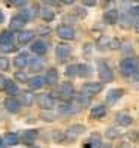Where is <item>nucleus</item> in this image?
<instances>
[{
    "label": "nucleus",
    "mask_w": 139,
    "mask_h": 148,
    "mask_svg": "<svg viewBox=\"0 0 139 148\" xmlns=\"http://www.w3.org/2000/svg\"><path fill=\"white\" fill-rule=\"evenodd\" d=\"M139 69V58L138 57H127L120 63V72L123 76H133Z\"/></svg>",
    "instance_id": "obj_1"
},
{
    "label": "nucleus",
    "mask_w": 139,
    "mask_h": 148,
    "mask_svg": "<svg viewBox=\"0 0 139 148\" xmlns=\"http://www.w3.org/2000/svg\"><path fill=\"white\" fill-rule=\"evenodd\" d=\"M85 126H82V124H72V126H69L67 127V130L64 132V135H66V141H76L78 138H79L82 133H85Z\"/></svg>",
    "instance_id": "obj_2"
},
{
    "label": "nucleus",
    "mask_w": 139,
    "mask_h": 148,
    "mask_svg": "<svg viewBox=\"0 0 139 148\" xmlns=\"http://www.w3.org/2000/svg\"><path fill=\"white\" fill-rule=\"evenodd\" d=\"M97 73L102 82H111L114 79V72L111 71V67L105 63V62H100L97 66Z\"/></svg>",
    "instance_id": "obj_3"
},
{
    "label": "nucleus",
    "mask_w": 139,
    "mask_h": 148,
    "mask_svg": "<svg viewBox=\"0 0 139 148\" xmlns=\"http://www.w3.org/2000/svg\"><path fill=\"white\" fill-rule=\"evenodd\" d=\"M71 57V47L67 43H60L55 48V58L58 63H64L66 60Z\"/></svg>",
    "instance_id": "obj_4"
},
{
    "label": "nucleus",
    "mask_w": 139,
    "mask_h": 148,
    "mask_svg": "<svg viewBox=\"0 0 139 148\" xmlns=\"http://www.w3.org/2000/svg\"><path fill=\"white\" fill-rule=\"evenodd\" d=\"M38 103H39V106L42 109L51 111L54 108V97L51 94H48V93H42V94L38 96Z\"/></svg>",
    "instance_id": "obj_5"
},
{
    "label": "nucleus",
    "mask_w": 139,
    "mask_h": 148,
    "mask_svg": "<svg viewBox=\"0 0 139 148\" xmlns=\"http://www.w3.org/2000/svg\"><path fill=\"white\" fill-rule=\"evenodd\" d=\"M102 88H103L102 82H85L82 85V93L87 96H94V94H99Z\"/></svg>",
    "instance_id": "obj_6"
},
{
    "label": "nucleus",
    "mask_w": 139,
    "mask_h": 148,
    "mask_svg": "<svg viewBox=\"0 0 139 148\" xmlns=\"http://www.w3.org/2000/svg\"><path fill=\"white\" fill-rule=\"evenodd\" d=\"M73 96H75V90L71 82H63L60 85V97L63 100H72Z\"/></svg>",
    "instance_id": "obj_7"
},
{
    "label": "nucleus",
    "mask_w": 139,
    "mask_h": 148,
    "mask_svg": "<svg viewBox=\"0 0 139 148\" xmlns=\"http://www.w3.org/2000/svg\"><path fill=\"white\" fill-rule=\"evenodd\" d=\"M57 34L60 39H64V40H72L75 39V30L71 27V25H60L57 29Z\"/></svg>",
    "instance_id": "obj_8"
},
{
    "label": "nucleus",
    "mask_w": 139,
    "mask_h": 148,
    "mask_svg": "<svg viewBox=\"0 0 139 148\" xmlns=\"http://www.w3.org/2000/svg\"><path fill=\"white\" fill-rule=\"evenodd\" d=\"M3 105H5L6 111L11 112V114H18L20 109H21V103L15 97H6L5 102H3Z\"/></svg>",
    "instance_id": "obj_9"
},
{
    "label": "nucleus",
    "mask_w": 139,
    "mask_h": 148,
    "mask_svg": "<svg viewBox=\"0 0 139 148\" xmlns=\"http://www.w3.org/2000/svg\"><path fill=\"white\" fill-rule=\"evenodd\" d=\"M124 91L121 88H112L111 91H108V96H106V103L108 105H115V103L123 97Z\"/></svg>",
    "instance_id": "obj_10"
},
{
    "label": "nucleus",
    "mask_w": 139,
    "mask_h": 148,
    "mask_svg": "<svg viewBox=\"0 0 139 148\" xmlns=\"http://www.w3.org/2000/svg\"><path fill=\"white\" fill-rule=\"evenodd\" d=\"M36 138H38V130H24V133L21 136V141L24 145H31L34 141H36Z\"/></svg>",
    "instance_id": "obj_11"
},
{
    "label": "nucleus",
    "mask_w": 139,
    "mask_h": 148,
    "mask_svg": "<svg viewBox=\"0 0 139 148\" xmlns=\"http://www.w3.org/2000/svg\"><path fill=\"white\" fill-rule=\"evenodd\" d=\"M118 16L120 15H118L117 9H108V11H105V14H103V20H105L106 24L112 25V24H115L118 21Z\"/></svg>",
    "instance_id": "obj_12"
},
{
    "label": "nucleus",
    "mask_w": 139,
    "mask_h": 148,
    "mask_svg": "<svg viewBox=\"0 0 139 148\" xmlns=\"http://www.w3.org/2000/svg\"><path fill=\"white\" fill-rule=\"evenodd\" d=\"M27 63H29V56L25 53H21L14 58V66L16 69H20V71H23V69L27 66Z\"/></svg>",
    "instance_id": "obj_13"
},
{
    "label": "nucleus",
    "mask_w": 139,
    "mask_h": 148,
    "mask_svg": "<svg viewBox=\"0 0 139 148\" xmlns=\"http://www.w3.org/2000/svg\"><path fill=\"white\" fill-rule=\"evenodd\" d=\"M27 84L30 87V90H40L42 87L47 84V81H45V78H42V76H33V78H30V81Z\"/></svg>",
    "instance_id": "obj_14"
},
{
    "label": "nucleus",
    "mask_w": 139,
    "mask_h": 148,
    "mask_svg": "<svg viewBox=\"0 0 139 148\" xmlns=\"http://www.w3.org/2000/svg\"><path fill=\"white\" fill-rule=\"evenodd\" d=\"M31 51L36 56H43L47 53V43L42 42V40H36L31 43Z\"/></svg>",
    "instance_id": "obj_15"
},
{
    "label": "nucleus",
    "mask_w": 139,
    "mask_h": 148,
    "mask_svg": "<svg viewBox=\"0 0 139 148\" xmlns=\"http://www.w3.org/2000/svg\"><path fill=\"white\" fill-rule=\"evenodd\" d=\"M117 124L123 126V127H127L133 123V118L130 117L129 114H124V112H120V114H117Z\"/></svg>",
    "instance_id": "obj_16"
},
{
    "label": "nucleus",
    "mask_w": 139,
    "mask_h": 148,
    "mask_svg": "<svg viewBox=\"0 0 139 148\" xmlns=\"http://www.w3.org/2000/svg\"><path fill=\"white\" fill-rule=\"evenodd\" d=\"M102 142H100V135L99 133H93L90 136V139L84 144L85 148H100Z\"/></svg>",
    "instance_id": "obj_17"
},
{
    "label": "nucleus",
    "mask_w": 139,
    "mask_h": 148,
    "mask_svg": "<svg viewBox=\"0 0 139 148\" xmlns=\"http://www.w3.org/2000/svg\"><path fill=\"white\" fill-rule=\"evenodd\" d=\"M24 24H25V20L23 18V16L21 15H15V16H12L9 27H11V30H21L24 27Z\"/></svg>",
    "instance_id": "obj_18"
},
{
    "label": "nucleus",
    "mask_w": 139,
    "mask_h": 148,
    "mask_svg": "<svg viewBox=\"0 0 139 148\" xmlns=\"http://www.w3.org/2000/svg\"><path fill=\"white\" fill-rule=\"evenodd\" d=\"M45 81H47L48 85H55L58 82V73H57L55 69H53V67L48 69L47 75H45Z\"/></svg>",
    "instance_id": "obj_19"
},
{
    "label": "nucleus",
    "mask_w": 139,
    "mask_h": 148,
    "mask_svg": "<svg viewBox=\"0 0 139 148\" xmlns=\"http://www.w3.org/2000/svg\"><path fill=\"white\" fill-rule=\"evenodd\" d=\"M106 115V106L103 105H96L91 108V112H90V117L91 118H103Z\"/></svg>",
    "instance_id": "obj_20"
},
{
    "label": "nucleus",
    "mask_w": 139,
    "mask_h": 148,
    "mask_svg": "<svg viewBox=\"0 0 139 148\" xmlns=\"http://www.w3.org/2000/svg\"><path fill=\"white\" fill-rule=\"evenodd\" d=\"M33 38H34L33 30H24L18 34V42H20V45H25V43H29Z\"/></svg>",
    "instance_id": "obj_21"
},
{
    "label": "nucleus",
    "mask_w": 139,
    "mask_h": 148,
    "mask_svg": "<svg viewBox=\"0 0 139 148\" xmlns=\"http://www.w3.org/2000/svg\"><path fill=\"white\" fill-rule=\"evenodd\" d=\"M39 12H40V18H42L43 21L49 23V21H53V20H54V11L51 9V8H48V6H42Z\"/></svg>",
    "instance_id": "obj_22"
},
{
    "label": "nucleus",
    "mask_w": 139,
    "mask_h": 148,
    "mask_svg": "<svg viewBox=\"0 0 139 148\" xmlns=\"http://www.w3.org/2000/svg\"><path fill=\"white\" fill-rule=\"evenodd\" d=\"M3 139H5V144L9 145V147H15V145L20 144V139L16 136V133H6L3 136Z\"/></svg>",
    "instance_id": "obj_23"
},
{
    "label": "nucleus",
    "mask_w": 139,
    "mask_h": 148,
    "mask_svg": "<svg viewBox=\"0 0 139 148\" xmlns=\"http://www.w3.org/2000/svg\"><path fill=\"white\" fill-rule=\"evenodd\" d=\"M34 102V94H31L30 91H23L21 94V103L24 106H31Z\"/></svg>",
    "instance_id": "obj_24"
},
{
    "label": "nucleus",
    "mask_w": 139,
    "mask_h": 148,
    "mask_svg": "<svg viewBox=\"0 0 139 148\" xmlns=\"http://www.w3.org/2000/svg\"><path fill=\"white\" fill-rule=\"evenodd\" d=\"M93 72H91V67L88 64H78V76H82V78H87L90 76Z\"/></svg>",
    "instance_id": "obj_25"
},
{
    "label": "nucleus",
    "mask_w": 139,
    "mask_h": 148,
    "mask_svg": "<svg viewBox=\"0 0 139 148\" xmlns=\"http://www.w3.org/2000/svg\"><path fill=\"white\" fill-rule=\"evenodd\" d=\"M78 109L73 108L72 105H62L58 108V114H63V115H69V114H76Z\"/></svg>",
    "instance_id": "obj_26"
},
{
    "label": "nucleus",
    "mask_w": 139,
    "mask_h": 148,
    "mask_svg": "<svg viewBox=\"0 0 139 148\" xmlns=\"http://www.w3.org/2000/svg\"><path fill=\"white\" fill-rule=\"evenodd\" d=\"M6 43H12V33L8 30L0 33V45H6Z\"/></svg>",
    "instance_id": "obj_27"
},
{
    "label": "nucleus",
    "mask_w": 139,
    "mask_h": 148,
    "mask_svg": "<svg viewBox=\"0 0 139 148\" xmlns=\"http://www.w3.org/2000/svg\"><path fill=\"white\" fill-rule=\"evenodd\" d=\"M40 118L43 121L53 123V121H55V118H57V114H55V112H53V111H43L42 114H40Z\"/></svg>",
    "instance_id": "obj_28"
},
{
    "label": "nucleus",
    "mask_w": 139,
    "mask_h": 148,
    "mask_svg": "<svg viewBox=\"0 0 139 148\" xmlns=\"http://www.w3.org/2000/svg\"><path fill=\"white\" fill-rule=\"evenodd\" d=\"M6 93L9 94V97H14V94H16V93H18V85H16L15 82H12V81H9V79H8Z\"/></svg>",
    "instance_id": "obj_29"
},
{
    "label": "nucleus",
    "mask_w": 139,
    "mask_h": 148,
    "mask_svg": "<svg viewBox=\"0 0 139 148\" xmlns=\"http://www.w3.org/2000/svg\"><path fill=\"white\" fill-rule=\"evenodd\" d=\"M105 136H106L108 139H115V138H118V136H120V130H118V129H115V127H109V129H106Z\"/></svg>",
    "instance_id": "obj_30"
},
{
    "label": "nucleus",
    "mask_w": 139,
    "mask_h": 148,
    "mask_svg": "<svg viewBox=\"0 0 139 148\" xmlns=\"http://www.w3.org/2000/svg\"><path fill=\"white\" fill-rule=\"evenodd\" d=\"M29 60H30V69L31 71H40L42 69V62L39 58L34 57V58H29Z\"/></svg>",
    "instance_id": "obj_31"
},
{
    "label": "nucleus",
    "mask_w": 139,
    "mask_h": 148,
    "mask_svg": "<svg viewBox=\"0 0 139 148\" xmlns=\"http://www.w3.org/2000/svg\"><path fill=\"white\" fill-rule=\"evenodd\" d=\"M76 100L79 102L82 106H87L90 103V96H87L84 93H79V94H76Z\"/></svg>",
    "instance_id": "obj_32"
},
{
    "label": "nucleus",
    "mask_w": 139,
    "mask_h": 148,
    "mask_svg": "<svg viewBox=\"0 0 139 148\" xmlns=\"http://www.w3.org/2000/svg\"><path fill=\"white\" fill-rule=\"evenodd\" d=\"M34 15H36V11H34V9H23V14H21V16H23L25 21L33 20Z\"/></svg>",
    "instance_id": "obj_33"
},
{
    "label": "nucleus",
    "mask_w": 139,
    "mask_h": 148,
    "mask_svg": "<svg viewBox=\"0 0 139 148\" xmlns=\"http://www.w3.org/2000/svg\"><path fill=\"white\" fill-rule=\"evenodd\" d=\"M66 76H76L78 75V64H71V66H67L66 67Z\"/></svg>",
    "instance_id": "obj_34"
},
{
    "label": "nucleus",
    "mask_w": 139,
    "mask_h": 148,
    "mask_svg": "<svg viewBox=\"0 0 139 148\" xmlns=\"http://www.w3.org/2000/svg\"><path fill=\"white\" fill-rule=\"evenodd\" d=\"M14 76H15V79H16V81H20V82H29V81H30V79H29V76L25 75L23 71H16Z\"/></svg>",
    "instance_id": "obj_35"
},
{
    "label": "nucleus",
    "mask_w": 139,
    "mask_h": 148,
    "mask_svg": "<svg viewBox=\"0 0 139 148\" xmlns=\"http://www.w3.org/2000/svg\"><path fill=\"white\" fill-rule=\"evenodd\" d=\"M53 138H54V141H55V142H58V144L66 141V135H64L63 132H60V130H54Z\"/></svg>",
    "instance_id": "obj_36"
},
{
    "label": "nucleus",
    "mask_w": 139,
    "mask_h": 148,
    "mask_svg": "<svg viewBox=\"0 0 139 148\" xmlns=\"http://www.w3.org/2000/svg\"><path fill=\"white\" fill-rule=\"evenodd\" d=\"M9 69V60L5 56H0V71H8Z\"/></svg>",
    "instance_id": "obj_37"
},
{
    "label": "nucleus",
    "mask_w": 139,
    "mask_h": 148,
    "mask_svg": "<svg viewBox=\"0 0 139 148\" xmlns=\"http://www.w3.org/2000/svg\"><path fill=\"white\" fill-rule=\"evenodd\" d=\"M16 47L14 45V43H6V45H0V51L2 53H12V51H15Z\"/></svg>",
    "instance_id": "obj_38"
},
{
    "label": "nucleus",
    "mask_w": 139,
    "mask_h": 148,
    "mask_svg": "<svg viewBox=\"0 0 139 148\" xmlns=\"http://www.w3.org/2000/svg\"><path fill=\"white\" fill-rule=\"evenodd\" d=\"M121 27L123 29H129L130 27V18L127 15H124L123 18H121Z\"/></svg>",
    "instance_id": "obj_39"
},
{
    "label": "nucleus",
    "mask_w": 139,
    "mask_h": 148,
    "mask_svg": "<svg viewBox=\"0 0 139 148\" xmlns=\"http://www.w3.org/2000/svg\"><path fill=\"white\" fill-rule=\"evenodd\" d=\"M6 85H8V79H6L2 73H0V91L6 90Z\"/></svg>",
    "instance_id": "obj_40"
},
{
    "label": "nucleus",
    "mask_w": 139,
    "mask_h": 148,
    "mask_svg": "<svg viewBox=\"0 0 139 148\" xmlns=\"http://www.w3.org/2000/svg\"><path fill=\"white\" fill-rule=\"evenodd\" d=\"M109 48H112V49H118V48H120V40H118L117 38L111 39V42H109Z\"/></svg>",
    "instance_id": "obj_41"
},
{
    "label": "nucleus",
    "mask_w": 139,
    "mask_h": 148,
    "mask_svg": "<svg viewBox=\"0 0 139 148\" xmlns=\"http://www.w3.org/2000/svg\"><path fill=\"white\" fill-rule=\"evenodd\" d=\"M39 33L45 36V34H48V33H49V29H47V27H40V29H39Z\"/></svg>",
    "instance_id": "obj_42"
},
{
    "label": "nucleus",
    "mask_w": 139,
    "mask_h": 148,
    "mask_svg": "<svg viewBox=\"0 0 139 148\" xmlns=\"http://www.w3.org/2000/svg\"><path fill=\"white\" fill-rule=\"evenodd\" d=\"M132 14H133V15H136V16H139V5H138V6H135L133 9H132Z\"/></svg>",
    "instance_id": "obj_43"
},
{
    "label": "nucleus",
    "mask_w": 139,
    "mask_h": 148,
    "mask_svg": "<svg viewBox=\"0 0 139 148\" xmlns=\"http://www.w3.org/2000/svg\"><path fill=\"white\" fill-rule=\"evenodd\" d=\"M12 5H14V6H25L27 3H25V2H14Z\"/></svg>",
    "instance_id": "obj_44"
},
{
    "label": "nucleus",
    "mask_w": 139,
    "mask_h": 148,
    "mask_svg": "<svg viewBox=\"0 0 139 148\" xmlns=\"http://www.w3.org/2000/svg\"><path fill=\"white\" fill-rule=\"evenodd\" d=\"M6 147V144H5V139L2 138V136H0V148H5Z\"/></svg>",
    "instance_id": "obj_45"
},
{
    "label": "nucleus",
    "mask_w": 139,
    "mask_h": 148,
    "mask_svg": "<svg viewBox=\"0 0 139 148\" xmlns=\"http://www.w3.org/2000/svg\"><path fill=\"white\" fill-rule=\"evenodd\" d=\"M133 79H135V81H139V69L135 72V75H133Z\"/></svg>",
    "instance_id": "obj_46"
},
{
    "label": "nucleus",
    "mask_w": 139,
    "mask_h": 148,
    "mask_svg": "<svg viewBox=\"0 0 139 148\" xmlns=\"http://www.w3.org/2000/svg\"><path fill=\"white\" fill-rule=\"evenodd\" d=\"M135 30H136V33H139V20L135 23Z\"/></svg>",
    "instance_id": "obj_47"
},
{
    "label": "nucleus",
    "mask_w": 139,
    "mask_h": 148,
    "mask_svg": "<svg viewBox=\"0 0 139 148\" xmlns=\"http://www.w3.org/2000/svg\"><path fill=\"white\" fill-rule=\"evenodd\" d=\"M3 21H5V15H3V12H2V11H0V24H2Z\"/></svg>",
    "instance_id": "obj_48"
},
{
    "label": "nucleus",
    "mask_w": 139,
    "mask_h": 148,
    "mask_svg": "<svg viewBox=\"0 0 139 148\" xmlns=\"http://www.w3.org/2000/svg\"><path fill=\"white\" fill-rule=\"evenodd\" d=\"M84 5H85V6H94L96 3H94V2H84Z\"/></svg>",
    "instance_id": "obj_49"
},
{
    "label": "nucleus",
    "mask_w": 139,
    "mask_h": 148,
    "mask_svg": "<svg viewBox=\"0 0 139 148\" xmlns=\"http://www.w3.org/2000/svg\"><path fill=\"white\" fill-rule=\"evenodd\" d=\"M31 148H39V147H31Z\"/></svg>",
    "instance_id": "obj_50"
}]
</instances>
